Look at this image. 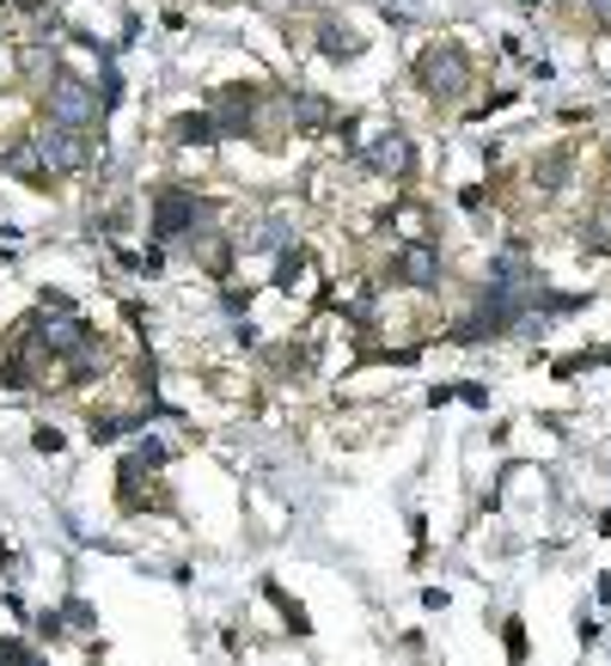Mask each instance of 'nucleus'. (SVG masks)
<instances>
[{
	"mask_svg": "<svg viewBox=\"0 0 611 666\" xmlns=\"http://www.w3.org/2000/svg\"><path fill=\"white\" fill-rule=\"evenodd\" d=\"M43 111H49V123H61V128H92L104 116V99L86 80H73V74H49Z\"/></svg>",
	"mask_w": 611,
	"mask_h": 666,
	"instance_id": "nucleus-1",
	"label": "nucleus"
},
{
	"mask_svg": "<svg viewBox=\"0 0 611 666\" xmlns=\"http://www.w3.org/2000/svg\"><path fill=\"white\" fill-rule=\"evenodd\" d=\"M416 80H422V92H434V99H459V92H471L465 49H459V43H434V49H422Z\"/></svg>",
	"mask_w": 611,
	"mask_h": 666,
	"instance_id": "nucleus-2",
	"label": "nucleus"
},
{
	"mask_svg": "<svg viewBox=\"0 0 611 666\" xmlns=\"http://www.w3.org/2000/svg\"><path fill=\"white\" fill-rule=\"evenodd\" d=\"M37 154H43V166H49V178H73V171L92 166V142H86V128H61V123H49L37 135Z\"/></svg>",
	"mask_w": 611,
	"mask_h": 666,
	"instance_id": "nucleus-3",
	"label": "nucleus"
},
{
	"mask_svg": "<svg viewBox=\"0 0 611 666\" xmlns=\"http://www.w3.org/2000/svg\"><path fill=\"white\" fill-rule=\"evenodd\" d=\"M196 221H208V202L196 190H166L154 202V239H196Z\"/></svg>",
	"mask_w": 611,
	"mask_h": 666,
	"instance_id": "nucleus-4",
	"label": "nucleus"
},
{
	"mask_svg": "<svg viewBox=\"0 0 611 666\" xmlns=\"http://www.w3.org/2000/svg\"><path fill=\"white\" fill-rule=\"evenodd\" d=\"M392 275H398L404 287H434L441 282V251H434V239H410L398 257H392Z\"/></svg>",
	"mask_w": 611,
	"mask_h": 666,
	"instance_id": "nucleus-5",
	"label": "nucleus"
},
{
	"mask_svg": "<svg viewBox=\"0 0 611 666\" xmlns=\"http://www.w3.org/2000/svg\"><path fill=\"white\" fill-rule=\"evenodd\" d=\"M361 166L380 171V178H404V171H410V142H404V128H380V135L361 147Z\"/></svg>",
	"mask_w": 611,
	"mask_h": 666,
	"instance_id": "nucleus-6",
	"label": "nucleus"
},
{
	"mask_svg": "<svg viewBox=\"0 0 611 666\" xmlns=\"http://www.w3.org/2000/svg\"><path fill=\"white\" fill-rule=\"evenodd\" d=\"M287 123H294V128H325L330 123V104L313 99V92H294V99H287Z\"/></svg>",
	"mask_w": 611,
	"mask_h": 666,
	"instance_id": "nucleus-7",
	"label": "nucleus"
},
{
	"mask_svg": "<svg viewBox=\"0 0 611 666\" xmlns=\"http://www.w3.org/2000/svg\"><path fill=\"white\" fill-rule=\"evenodd\" d=\"M7 171H19V178H31V184H49V166H43L37 142H19L13 154H7Z\"/></svg>",
	"mask_w": 611,
	"mask_h": 666,
	"instance_id": "nucleus-8",
	"label": "nucleus"
},
{
	"mask_svg": "<svg viewBox=\"0 0 611 666\" xmlns=\"http://www.w3.org/2000/svg\"><path fill=\"white\" fill-rule=\"evenodd\" d=\"M171 142H178V147H202V142H214V116H208V111H202V116H178Z\"/></svg>",
	"mask_w": 611,
	"mask_h": 666,
	"instance_id": "nucleus-9",
	"label": "nucleus"
},
{
	"mask_svg": "<svg viewBox=\"0 0 611 666\" xmlns=\"http://www.w3.org/2000/svg\"><path fill=\"white\" fill-rule=\"evenodd\" d=\"M318 49H325L330 61H342V56H355V49H361V37L349 25H325V31H318Z\"/></svg>",
	"mask_w": 611,
	"mask_h": 666,
	"instance_id": "nucleus-10",
	"label": "nucleus"
},
{
	"mask_svg": "<svg viewBox=\"0 0 611 666\" xmlns=\"http://www.w3.org/2000/svg\"><path fill=\"white\" fill-rule=\"evenodd\" d=\"M563 171H569V154H551V159L539 166V190H544V196H551V190L563 184Z\"/></svg>",
	"mask_w": 611,
	"mask_h": 666,
	"instance_id": "nucleus-11",
	"label": "nucleus"
},
{
	"mask_svg": "<svg viewBox=\"0 0 611 666\" xmlns=\"http://www.w3.org/2000/svg\"><path fill=\"white\" fill-rule=\"evenodd\" d=\"M508 661H527V630L508 624Z\"/></svg>",
	"mask_w": 611,
	"mask_h": 666,
	"instance_id": "nucleus-12",
	"label": "nucleus"
},
{
	"mask_svg": "<svg viewBox=\"0 0 611 666\" xmlns=\"http://www.w3.org/2000/svg\"><path fill=\"white\" fill-rule=\"evenodd\" d=\"M37 453H61V428H37Z\"/></svg>",
	"mask_w": 611,
	"mask_h": 666,
	"instance_id": "nucleus-13",
	"label": "nucleus"
},
{
	"mask_svg": "<svg viewBox=\"0 0 611 666\" xmlns=\"http://www.w3.org/2000/svg\"><path fill=\"white\" fill-rule=\"evenodd\" d=\"M587 13H593L599 31H611V0H587Z\"/></svg>",
	"mask_w": 611,
	"mask_h": 666,
	"instance_id": "nucleus-14",
	"label": "nucleus"
},
{
	"mask_svg": "<svg viewBox=\"0 0 611 666\" xmlns=\"http://www.w3.org/2000/svg\"><path fill=\"white\" fill-rule=\"evenodd\" d=\"M520 7H539V0H520Z\"/></svg>",
	"mask_w": 611,
	"mask_h": 666,
	"instance_id": "nucleus-15",
	"label": "nucleus"
}]
</instances>
